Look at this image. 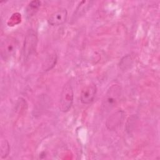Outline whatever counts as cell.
I'll use <instances>...</instances> for the list:
<instances>
[{"label":"cell","mask_w":160,"mask_h":160,"mask_svg":"<svg viewBox=\"0 0 160 160\" xmlns=\"http://www.w3.org/2000/svg\"><path fill=\"white\" fill-rule=\"evenodd\" d=\"M121 94V88L119 84L111 85L106 92L102 102V110L107 113L111 111L119 101Z\"/></svg>","instance_id":"1"},{"label":"cell","mask_w":160,"mask_h":160,"mask_svg":"<svg viewBox=\"0 0 160 160\" xmlns=\"http://www.w3.org/2000/svg\"><path fill=\"white\" fill-rule=\"evenodd\" d=\"M38 44V36L34 31L29 30L24 38L22 49V56L24 61H27L35 52Z\"/></svg>","instance_id":"2"},{"label":"cell","mask_w":160,"mask_h":160,"mask_svg":"<svg viewBox=\"0 0 160 160\" xmlns=\"http://www.w3.org/2000/svg\"><path fill=\"white\" fill-rule=\"evenodd\" d=\"M74 99L73 89L70 81L66 82L62 89L60 101L59 109L63 112H68L71 108Z\"/></svg>","instance_id":"3"},{"label":"cell","mask_w":160,"mask_h":160,"mask_svg":"<svg viewBox=\"0 0 160 160\" xmlns=\"http://www.w3.org/2000/svg\"><path fill=\"white\" fill-rule=\"evenodd\" d=\"M18 41L12 36L5 38L1 43V56L4 61L9 60L16 54L18 48Z\"/></svg>","instance_id":"4"},{"label":"cell","mask_w":160,"mask_h":160,"mask_svg":"<svg viewBox=\"0 0 160 160\" xmlns=\"http://www.w3.org/2000/svg\"><path fill=\"white\" fill-rule=\"evenodd\" d=\"M97 92V87L96 84L92 83L84 87L80 94V101L84 104H89L91 103L96 96Z\"/></svg>","instance_id":"5"},{"label":"cell","mask_w":160,"mask_h":160,"mask_svg":"<svg viewBox=\"0 0 160 160\" xmlns=\"http://www.w3.org/2000/svg\"><path fill=\"white\" fill-rule=\"evenodd\" d=\"M68 18V11L65 8H60L52 13L48 19V22L52 26H57L64 24Z\"/></svg>","instance_id":"6"},{"label":"cell","mask_w":160,"mask_h":160,"mask_svg":"<svg viewBox=\"0 0 160 160\" xmlns=\"http://www.w3.org/2000/svg\"><path fill=\"white\" fill-rule=\"evenodd\" d=\"M124 118V112L122 110H118L111 115L106 120V128L111 130H116L122 124Z\"/></svg>","instance_id":"7"},{"label":"cell","mask_w":160,"mask_h":160,"mask_svg":"<svg viewBox=\"0 0 160 160\" xmlns=\"http://www.w3.org/2000/svg\"><path fill=\"white\" fill-rule=\"evenodd\" d=\"M41 6V2L39 1H32L28 4L26 8V14L28 17H31L33 16L36 11L38 10Z\"/></svg>","instance_id":"8"},{"label":"cell","mask_w":160,"mask_h":160,"mask_svg":"<svg viewBox=\"0 0 160 160\" xmlns=\"http://www.w3.org/2000/svg\"><path fill=\"white\" fill-rule=\"evenodd\" d=\"M10 152V146L7 140H3L1 143L0 154L2 159L6 158Z\"/></svg>","instance_id":"9"},{"label":"cell","mask_w":160,"mask_h":160,"mask_svg":"<svg viewBox=\"0 0 160 160\" xmlns=\"http://www.w3.org/2000/svg\"><path fill=\"white\" fill-rule=\"evenodd\" d=\"M132 64V59L130 56L128 55L124 56L121 60L119 63V67L121 69L124 70L126 69L129 66L130 64Z\"/></svg>","instance_id":"10"}]
</instances>
